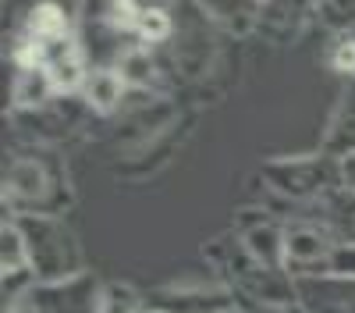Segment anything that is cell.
Instances as JSON below:
<instances>
[{
    "label": "cell",
    "instance_id": "cell-1",
    "mask_svg": "<svg viewBox=\"0 0 355 313\" xmlns=\"http://www.w3.org/2000/svg\"><path fill=\"white\" fill-rule=\"evenodd\" d=\"M25 249H28V271L40 285L46 281H64L85 271L82 264V242L75 235V228L61 214H21L15 217Z\"/></svg>",
    "mask_w": 355,
    "mask_h": 313
},
{
    "label": "cell",
    "instance_id": "cell-2",
    "mask_svg": "<svg viewBox=\"0 0 355 313\" xmlns=\"http://www.w3.org/2000/svg\"><path fill=\"white\" fill-rule=\"evenodd\" d=\"M263 182L270 196L302 210L327 192L341 189V160L331 153H306V157H281L263 167Z\"/></svg>",
    "mask_w": 355,
    "mask_h": 313
},
{
    "label": "cell",
    "instance_id": "cell-3",
    "mask_svg": "<svg viewBox=\"0 0 355 313\" xmlns=\"http://www.w3.org/2000/svg\"><path fill=\"white\" fill-rule=\"evenodd\" d=\"M4 207L8 217L21 214H61L64 207V192L53 185V175L33 157H21L8 164L4 175Z\"/></svg>",
    "mask_w": 355,
    "mask_h": 313
},
{
    "label": "cell",
    "instance_id": "cell-4",
    "mask_svg": "<svg viewBox=\"0 0 355 313\" xmlns=\"http://www.w3.org/2000/svg\"><path fill=\"white\" fill-rule=\"evenodd\" d=\"M227 289L234 292L242 310L299 303V281H295V274L288 267H270V264H259V260H249L227 281Z\"/></svg>",
    "mask_w": 355,
    "mask_h": 313
},
{
    "label": "cell",
    "instance_id": "cell-5",
    "mask_svg": "<svg viewBox=\"0 0 355 313\" xmlns=\"http://www.w3.org/2000/svg\"><path fill=\"white\" fill-rule=\"evenodd\" d=\"M334 239L323 232L316 221L295 217L284 228V267L295 278H316V274H331L334 267Z\"/></svg>",
    "mask_w": 355,
    "mask_h": 313
},
{
    "label": "cell",
    "instance_id": "cell-6",
    "mask_svg": "<svg viewBox=\"0 0 355 313\" xmlns=\"http://www.w3.org/2000/svg\"><path fill=\"white\" fill-rule=\"evenodd\" d=\"M103 289L89 271L64 278V281H46V285H33L28 292V303H33L36 313H100L103 303Z\"/></svg>",
    "mask_w": 355,
    "mask_h": 313
},
{
    "label": "cell",
    "instance_id": "cell-7",
    "mask_svg": "<svg viewBox=\"0 0 355 313\" xmlns=\"http://www.w3.org/2000/svg\"><path fill=\"white\" fill-rule=\"evenodd\" d=\"M146 306L160 313H231L239 310V299L224 281L210 285H167L146 296Z\"/></svg>",
    "mask_w": 355,
    "mask_h": 313
},
{
    "label": "cell",
    "instance_id": "cell-8",
    "mask_svg": "<svg viewBox=\"0 0 355 313\" xmlns=\"http://www.w3.org/2000/svg\"><path fill=\"white\" fill-rule=\"evenodd\" d=\"M82 15V4H64V0H33L21 15V25L15 28L18 40L50 43L75 33V22Z\"/></svg>",
    "mask_w": 355,
    "mask_h": 313
},
{
    "label": "cell",
    "instance_id": "cell-9",
    "mask_svg": "<svg viewBox=\"0 0 355 313\" xmlns=\"http://www.w3.org/2000/svg\"><path fill=\"white\" fill-rule=\"evenodd\" d=\"M295 217L316 221L323 232L334 239V246H355V192H348L345 185L334 189V192H327L323 199H316V203L302 207Z\"/></svg>",
    "mask_w": 355,
    "mask_h": 313
},
{
    "label": "cell",
    "instance_id": "cell-10",
    "mask_svg": "<svg viewBox=\"0 0 355 313\" xmlns=\"http://www.w3.org/2000/svg\"><path fill=\"white\" fill-rule=\"evenodd\" d=\"M299 281V306L306 313H355V278L316 274Z\"/></svg>",
    "mask_w": 355,
    "mask_h": 313
},
{
    "label": "cell",
    "instance_id": "cell-11",
    "mask_svg": "<svg viewBox=\"0 0 355 313\" xmlns=\"http://www.w3.org/2000/svg\"><path fill=\"white\" fill-rule=\"evenodd\" d=\"M309 15H320V0H259L256 28L266 40H291L299 36V28L306 25Z\"/></svg>",
    "mask_w": 355,
    "mask_h": 313
},
{
    "label": "cell",
    "instance_id": "cell-12",
    "mask_svg": "<svg viewBox=\"0 0 355 313\" xmlns=\"http://www.w3.org/2000/svg\"><path fill=\"white\" fill-rule=\"evenodd\" d=\"M323 153H331L338 160L355 153V78L341 85V93L331 107L327 132H323Z\"/></svg>",
    "mask_w": 355,
    "mask_h": 313
},
{
    "label": "cell",
    "instance_id": "cell-13",
    "mask_svg": "<svg viewBox=\"0 0 355 313\" xmlns=\"http://www.w3.org/2000/svg\"><path fill=\"white\" fill-rule=\"evenodd\" d=\"M57 100V90L46 75V68H15L11 65V103L25 114H36Z\"/></svg>",
    "mask_w": 355,
    "mask_h": 313
},
{
    "label": "cell",
    "instance_id": "cell-14",
    "mask_svg": "<svg viewBox=\"0 0 355 313\" xmlns=\"http://www.w3.org/2000/svg\"><path fill=\"white\" fill-rule=\"evenodd\" d=\"M125 90H128V82L121 78L117 68H89V75L82 82V100L96 114H110L117 103H121Z\"/></svg>",
    "mask_w": 355,
    "mask_h": 313
},
{
    "label": "cell",
    "instance_id": "cell-15",
    "mask_svg": "<svg viewBox=\"0 0 355 313\" xmlns=\"http://www.w3.org/2000/svg\"><path fill=\"white\" fill-rule=\"evenodd\" d=\"M196 4L210 15L214 22H220L231 33H245L256 28V15H259V0H196Z\"/></svg>",
    "mask_w": 355,
    "mask_h": 313
},
{
    "label": "cell",
    "instance_id": "cell-16",
    "mask_svg": "<svg viewBox=\"0 0 355 313\" xmlns=\"http://www.w3.org/2000/svg\"><path fill=\"white\" fill-rule=\"evenodd\" d=\"M174 33V18L164 4H146L142 0V11L135 18V43L139 46H157L164 40H171Z\"/></svg>",
    "mask_w": 355,
    "mask_h": 313
},
{
    "label": "cell",
    "instance_id": "cell-17",
    "mask_svg": "<svg viewBox=\"0 0 355 313\" xmlns=\"http://www.w3.org/2000/svg\"><path fill=\"white\" fill-rule=\"evenodd\" d=\"M28 271V249H25V235L15 217L4 221V235H0V274H21Z\"/></svg>",
    "mask_w": 355,
    "mask_h": 313
},
{
    "label": "cell",
    "instance_id": "cell-18",
    "mask_svg": "<svg viewBox=\"0 0 355 313\" xmlns=\"http://www.w3.org/2000/svg\"><path fill=\"white\" fill-rule=\"evenodd\" d=\"M100 313H146V296H139L125 281H114L103 289Z\"/></svg>",
    "mask_w": 355,
    "mask_h": 313
},
{
    "label": "cell",
    "instance_id": "cell-19",
    "mask_svg": "<svg viewBox=\"0 0 355 313\" xmlns=\"http://www.w3.org/2000/svg\"><path fill=\"white\" fill-rule=\"evenodd\" d=\"M327 65L345 82L355 78V28H352V33H334V43L327 50Z\"/></svg>",
    "mask_w": 355,
    "mask_h": 313
},
{
    "label": "cell",
    "instance_id": "cell-20",
    "mask_svg": "<svg viewBox=\"0 0 355 313\" xmlns=\"http://www.w3.org/2000/svg\"><path fill=\"white\" fill-rule=\"evenodd\" d=\"M114 68L121 71V78H125L128 85H142L146 78L153 75V53L146 50V46H139V43H135V46H132V50H128V53L121 57V61L114 65Z\"/></svg>",
    "mask_w": 355,
    "mask_h": 313
},
{
    "label": "cell",
    "instance_id": "cell-21",
    "mask_svg": "<svg viewBox=\"0 0 355 313\" xmlns=\"http://www.w3.org/2000/svg\"><path fill=\"white\" fill-rule=\"evenodd\" d=\"M320 18L334 33H352L355 28V0H320Z\"/></svg>",
    "mask_w": 355,
    "mask_h": 313
},
{
    "label": "cell",
    "instance_id": "cell-22",
    "mask_svg": "<svg viewBox=\"0 0 355 313\" xmlns=\"http://www.w3.org/2000/svg\"><path fill=\"white\" fill-rule=\"evenodd\" d=\"M331 274H345V278H355V246H338Z\"/></svg>",
    "mask_w": 355,
    "mask_h": 313
},
{
    "label": "cell",
    "instance_id": "cell-23",
    "mask_svg": "<svg viewBox=\"0 0 355 313\" xmlns=\"http://www.w3.org/2000/svg\"><path fill=\"white\" fill-rule=\"evenodd\" d=\"M341 185H345L348 192H355V153L341 160Z\"/></svg>",
    "mask_w": 355,
    "mask_h": 313
},
{
    "label": "cell",
    "instance_id": "cell-24",
    "mask_svg": "<svg viewBox=\"0 0 355 313\" xmlns=\"http://www.w3.org/2000/svg\"><path fill=\"white\" fill-rule=\"evenodd\" d=\"M245 313H306L299 303H284V306H256V310H245Z\"/></svg>",
    "mask_w": 355,
    "mask_h": 313
},
{
    "label": "cell",
    "instance_id": "cell-25",
    "mask_svg": "<svg viewBox=\"0 0 355 313\" xmlns=\"http://www.w3.org/2000/svg\"><path fill=\"white\" fill-rule=\"evenodd\" d=\"M4 313H36V310H33V303H28V296H25V299H18V303H8Z\"/></svg>",
    "mask_w": 355,
    "mask_h": 313
},
{
    "label": "cell",
    "instance_id": "cell-26",
    "mask_svg": "<svg viewBox=\"0 0 355 313\" xmlns=\"http://www.w3.org/2000/svg\"><path fill=\"white\" fill-rule=\"evenodd\" d=\"M146 313H160V310H150V306H146Z\"/></svg>",
    "mask_w": 355,
    "mask_h": 313
},
{
    "label": "cell",
    "instance_id": "cell-27",
    "mask_svg": "<svg viewBox=\"0 0 355 313\" xmlns=\"http://www.w3.org/2000/svg\"><path fill=\"white\" fill-rule=\"evenodd\" d=\"M231 313H245V310H242V306H239V310H231Z\"/></svg>",
    "mask_w": 355,
    "mask_h": 313
}]
</instances>
